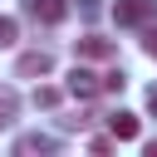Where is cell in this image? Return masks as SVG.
Here are the masks:
<instances>
[{
	"instance_id": "1",
	"label": "cell",
	"mask_w": 157,
	"mask_h": 157,
	"mask_svg": "<svg viewBox=\"0 0 157 157\" xmlns=\"http://www.w3.org/2000/svg\"><path fill=\"white\" fill-rule=\"evenodd\" d=\"M15 74L20 78H44V74H54V54L49 49H29V54H20Z\"/></svg>"
},
{
	"instance_id": "2",
	"label": "cell",
	"mask_w": 157,
	"mask_h": 157,
	"mask_svg": "<svg viewBox=\"0 0 157 157\" xmlns=\"http://www.w3.org/2000/svg\"><path fill=\"white\" fill-rule=\"evenodd\" d=\"M113 20L118 25H147L152 20V0H113Z\"/></svg>"
},
{
	"instance_id": "3",
	"label": "cell",
	"mask_w": 157,
	"mask_h": 157,
	"mask_svg": "<svg viewBox=\"0 0 157 157\" xmlns=\"http://www.w3.org/2000/svg\"><path fill=\"white\" fill-rule=\"evenodd\" d=\"M64 88H69L74 98H93V93H98V74H93V69H83V64H74Z\"/></svg>"
},
{
	"instance_id": "4",
	"label": "cell",
	"mask_w": 157,
	"mask_h": 157,
	"mask_svg": "<svg viewBox=\"0 0 157 157\" xmlns=\"http://www.w3.org/2000/svg\"><path fill=\"white\" fill-rule=\"evenodd\" d=\"M25 10H29L34 20H44V25H59V20L69 15V0H25Z\"/></svg>"
},
{
	"instance_id": "5",
	"label": "cell",
	"mask_w": 157,
	"mask_h": 157,
	"mask_svg": "<svg viewBox=\"0 0 157 157\" xmlns=\"http://www.w3.org/2000/svg\"><path fill=\"white\" fill-rule=\"evenodd\" d=\"M137 128H142V123H137V113H123V108H118V113L108 118V132H113V142H132V137H137Z\"/></svg>"
},
{
	"instance_id": "6",
	"label": "cell",
	"mask_w": 157,
	"mask_h": 157,
	"mask_svg": "<svg viewBox=\"0 0 157 157\" xmlns=\"http://www.w3.org/2000/svg\"><path fill=\"white\" fill-rule=\"evenodd\" d=\"M108 54H113V44L103 34H83L78 39V59H108Z\"/></svg>"
},
{
	"instance_id": "7",
	"label": "cell",
	"mask_w": 157,
	"mask_h": 157,
	"mask_svg": "<svg viewBox=\"0 0 157 157\" xmlns=\"http://www.w3.org/2000/svg\"><path fill=\"white\" fill-rule=\"evenodd\" d=\"M15 152H54V137H44V132H25V137L15 142Z\"/></svg>"
},
{
	"instance_id": "8",
	"label": "cell",
	"mask_w": 157,
	"mask_h": 157,
	"mask_svg": "<svg viewBox=\"0 0 157 157\" xmlns=\"http://www.w3.org/2000/svg\"><path fill=\"white\" fill-rule=\"evenodd\" d=\"M15 113H20V93H15L10 83H0V123H5V118H15Z\"/></svg>"
},
{
	"instance_id": "9",
	"label": "cell",
	"mask_w": 157,
	"mask_h": 157,
	"mask_svg": "<svg viewBox=\"0 0 157 157\" xmlns=\"http://www.w3.org/2000/svg\"><path fill=\"white\" fill-rule=\"evenodd\" d=\"M59 98H64V93H59L54 83H39V88H34V108H59Z\"/></svg>"
},
{
	"instance_id": "10",
	"label": "cell",
	"mask_w": 157,
	"mask_h": 157,
	"mask_svg": "<svg viewBox=\"0 0 157 157\" xmlns=\"http://www.w3.org/2000/svg\"><path fill=\"white\" fill-rule=\"evenodd\" d=\"M123 69H113V74H98V93H123Z\"/></svg>"
},
{
	"instance_id": "11",
	"label": "cell",
	"mask_w": 157,
	"mask_h": 157,
	"mask_svg": "<svg viewBox=\"0 0 157 157\" xmlns=\"http://www.w3.org/2000/svg\"><path fill=\"white\" fill-rule=\"evenodd\" d=\"M15 39H20V25L10 15H0V44H15Z\"/></svg>"
},
{
	"instance_id": "12",
	"label": "cell",
	"mask_w": 157,
	"mask_h": 157,
	"mask_svg": "<svg viewBox=\"0 0 157 157\" xmlns=\"http://www.w3.org/2000/svg\"><path fill=\"white\" fill-rule=\"evenodd\" d=\"M142 54H152V59H157V29H142Z\"/></svg>"
},
{
	"instance_id": "13",
	"label": "cell",
	"mask_w": 157,
	"mask_h": 157,
	"mask_svg": "<svg viewBox=\"0 0 157 157\" xmlns=\"http://www.w3.org/2000/svg\"><path fill=\"white\" fill-rule=\"evenodd\" d=\"M147 113H152V118H157V88H152V93H147Z\"/></svg>"
},
{
	"instance_id": "14",
	"label": "cell",
	"mask_w": 157,
	"mask_h": 157,
	"mask_svg": "<svg viewBox=\"0 0 157 157\" xmlns=\"http://www.w3.org/2000/svg\"><path fill=\"white\" fill-rule=\"evenodd\" d=\"M142 152H147V157H157V137H152V142H147V147H142Z\"/></svg>"
}]
</instances>
